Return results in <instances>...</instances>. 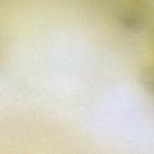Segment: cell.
I'll return each mask as SVG.
<instances>
[{
  "mask_svg": "<svg viewBox=\"0 0 154 154\" xmlns=\"http://www.w3.org/2000/svg\"><path fill=\"white\" fill-rule=\"evenodd\" d=\"M149 45L154 52V18H153V20L150 23V28H149Z\"/></svg>",
  "mask_w": 154,
  "mask_h": 154,
  "instance_id": "3",
  "label": "cell"
},
{
  "mask_svg": "<svg viewBox=\"0 0 154 154\" xmlns=\"http://www.w3.org/2000/svg\"><path fill=\"white\" fill-rule=\"evenodd\" d=\"M106 8L119 25L129 31H140L150 14V0H95Z\"/></svg>",
  "mask_w": 154,
  "mask_h": 154,
  "instance_id": "1",
  "label": "cell"
},
{
  "mask_svg": "<svg viewBox=\"0 0 154 154\" xmlns=\"http://www.w3.org/2000/svg\"><path fill=\"white\" fill-rule=\"evenodd\" d=\"M140 82L144 90L154 99V66H143L140 71Z\"/></svg>",
  "mask_w": 154,
  "mask_h": 154,
  "instance_id": "2",
  "label": "cell"
}]
</instances>
